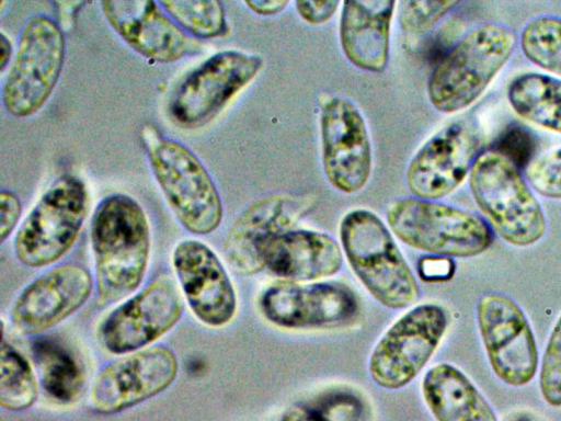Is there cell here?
I'll return each instance as SVG.
<instances>
[{
  "mask_svg": "<svg viewBox=\"0 0 561 421\" xmlns=\"http://www.w3.org/2000/svg\"><path fill=\"white\" fill-rule=\"evenodd\" d=\"M90 236L99 303L127 297L141 284L149 263L150 227L144 208L129 195H107L94 209Z\"/></svg>",
  "mask_w": 561,
  "mask_h": 421,
  "instance_id": "cell-1",
  "label": "cell"
},
{
  "mask_svg": "<svg viewBox=\"0 0 561 421\" xmlns=\"http://www.w3.org/2000/svg\"><path fill=\"white\" fill-rule=\"evenodd\" d=\"M516 44L515 33L499 23L467 33L430 76L427 94L433 107L453 114L473 104L510 60Z\"/></svg>",
  "mask_w": 561,
  "mask_h": 421,
  "instance_id": "cell-2",
  "label": "cell"
},
{
  "mask_svg": "<svg viewBox=\"0 0 561 421\" xmlns=\"http://www.w3.org/2000/svg\"><path fill=\"white\" fill-rule=\"evenodd\" d=\"M472 197L507 243L529 247L546 234L541 205L519 169L495 150L479 152L469 172Z\"/></svg>",
  "mask_w": 561,
  "mask_h": 421,
  "instance_id": "cell-3",
  "label": "cell"
},
{
  "mask_svg": "<svg viewBox=\"0 0 561 421\" xmlns=\"http://www.w3.org/2000/svg\"><path fill=\"white\" fill-rule=\"evenodd\" d=\"M340 240L360 283L380 304L402 309L419 298V286L389 229L368 209L347 213Z\"/></svg>",
  "mask_w": 561,
  "mask_h": 421,
  "instance_id": "cell-4",
  "label": "cell"
},
{
  "mask_svg": "<svg viewBox=\"0 0 561 421\" xmlns=\"http://www.w3.org/2000/svg\"><path fill=\"white\" fill-rule=\"evenodd\" d=\"M387 221L402 242L437 255L471 258L493 242L492 228L481 216L430 200L394 201L387 210Z\"/></svg>",
  "mask_w": 561,
  "mask_h": 421,
  "instance_id": "cell-5",
  "label": "cell"
},
{
  "mask_svg": "<svg viewBox=\"0 0 561 421\" xmlns=\"http://www.w3.org/2000/svg\"><path fill=\"white\" fill-rule=\"evenodd\" d=\"M89 206L84 182L72 174L55 180L20 226L14 253L27 268H44L59 261L72 248Z\"/></svg>",
  "mask_w": 561,
  "mask_h": 421,
  "instance_id": "cell-6",
  "label": "cell"
},
{
  "mask_svg": "<svg viewBox=\"0 0 561 421\" xmlns=\"http://www.w3.org/2000/svg\"><path fill=\"white\" fill-rule=\"evenodd\" d=\"M148 159L152 174L181 225L191 234L209 235L221 224L218 189L201 159L184 144L156 140Z\"/></svg>",
  "mask_w": 561,
  "mask_h": 421,
  "instance_id": "cell-7",
  "label": "cell"
},
{
  "mask_svg": "<svg viewBox=\"0 0 561 421\" xmlns=\"http://www.w3.org/2000/svg\"><path fill=\"white\" fill-rule=\"evenodd\" d=\"M65 56L60 26L43 14L28 19L1 91L3 106L11 116L30 117L46 104L59 80Z\"/></svg>",
  "mask_w": 561,
  "mask_h": 421,
  "instance_id": "cell-8",
  "label": "cell"
},
{
  "mask_svg": "<svg viewBox=\"0 0 561 421\" xmlns=\"http://www.w3.org/2000/svg\"><path fill=\"white\" fill-rule=\"evenodd\" d=\"M260 56L240 50L218 52L179 83L169 101V116L185 129L214 121L230 101L259 75Z\"/></svg>",
  "mask_w": 561,
  "mask_h": 421,
  "instance_id": "cell-9",
  "label": "cell"
},
{
  "mask_svg": "<svg viewBox=\"0 0 561 421\" xmlns=\"http://www.w3.org/2000/svg\"><path fill=\"white\" fill-rule=\"evenodd\" d=\"M448 327L446 310L422 304L405 312L385 332L369 359L371 379L381 388L411 383L438 348Z\"/></svg>",
  "mask_w": 561,
  "mask_h": 421,
  "instance_id": "cell-10",
  "label": "cell"
},
{
  "mask_svg": "<svg viewBox=\"0 0 561 421\" xmlns=\"http://www.w3.org/2000/svg\"><path fill=\"white\" fill-rule=\"evenodd\" d=\"M479 332L492 371L504 384L522 387L538 368V350L529 321L510 297L492 293L477 305Z\"/></svg>",
  "mask_w": 561,
  "mask_h": 421,
  "instance_id": "cell-11",
  "label": "cell"
},
{
  "mask_svg": "<svg viewBox=\"0 0 561 421\" xmlns=\"http://www.w3.org/2000/svg\"><path fill=\"white\" fill-rule=\"evenodd\" d=\"M183 300L176 284L160 276L112 310L99 328L103 346L124 355L147 348L181 319Z\"/></svg>",
  "mask_w": 561,
  "mask_h": 421,
  "instance_id": "cell-12",
  "label": "cell"
},
{
  "mask_svg": "<svg viewBox=\"0 0 561 421\" xmlns=\"http://www.w3.org/2000/svg\"><path fill=\"white\" fill-rule=\"evenodd\" d=\"M178 371L175 354L163 345L124 354L99 372L91 387L90 405L101 414L122 412L164 391Z\"/></svg>",
  "mask_w": 561,
  "mask_h": 421,
  "instance_id": "cell-13",
  "label": "cell"
},
{
  "mask_svg": "<svg viewBox=\"0 0 561 421\" xmlns=\"http://www.w3.org/2000/svg\"><path fill=\"white\" fill-rule=\"evenodd\" d=\"M320 128L327 180L342 193L359 192L373 167L370 139L360 112L348 99L332 96L322 105Z\"/></svg>",
  "mask_w": 561,
  "mask_h": 421,
  "instance_id": "cell-14",
  "label": "cell"
},
{
  "mask_svg": "<svg viewBox=\"0 0 561 421\" xmlns=\"http://www.w3.org/2000/svg\"><path fill=\"white\" fill-rule=\"evenodd\" d=\"M260 309L270 322L280 328L328 329L353 322L359 303L344 284L282 282L264 291Z\"/></svg>",
  "mask_w": 561,
  "mask_h": 421,
  "instance_id": "cell-15",
  "label": "cell"
},
{
  "mask_svg": "<svg viewBox=\"0 0 561 421\" xmlns=\"http://www.w3.org/2000/svg\"><path fill=\"white\" fill-rule=\"evenodd\" d=\"M102 13L117 36L148 60L170 64L203 50L154 1L105 0Z\"/></svg>",
  "mask_w": 561,
  "mask_h": 421,
  "instance_id": "cell-16",
  "label": "cell"
},
{
  "mask_svg": "<svg viewBox=\"0 0 561 421\" xmlns=\"http://www.w3.org/2000/svg\"><path fill=\"white\" fill-rule=\"evenodd\" d=\"M309 208L310 200L289 194H273L252 203L234 220L225 239L224 255L229 268L244 276L261 272L270 241L289 230Z\"/></svg>",
  "mask_w": 561,
  "mask_h": 421,
  "instance_id": "cell-17",
  "label": "cell"
},
{
  "mask_svg": "<svg viewBox=\"0 0 561 421\" xmlns=\"http://www.w3.org/2000/svg\"><path fill=\"white\" fill-rule=\"evenodd\" d=\"M176 278L195 317L218 328L236 315L237 296L230 277L217 254L204 242H179L172 254Z\"/></svg>",
  "mask_w": 561,
  "mask_h": 421,
  "instance_id": "cell-18",
  "label": "cell"
},
{
  "mask_svg": "<svg viewBox=\"0 0 561 421\" xmlns=\"http://www.w3.org/2000/svg\"><path fill=\"white\" fill-rule=\"evenodd\" d=\"M92 289V275L83 266H55L22 291L13 304L11 321L24 334L41 333L79 310Z\"/></svg>",
  "mask_w": 561,
  "mask_h": 421,
  "instance_id": "cell-19",
  "label": "cell"
},
{
  "mask_svg": "<svg viewBox=\"0 0 561 421\" xmlns=\"http://www.w3.org/2000/svg\"><path fill=\"white\" fill-rule=\"evenodd\" d=\"M473 130L454 123L428 139L407 171L409 190L422 200L435 201L453 193L470 172L478 152Z\"/></svg>",
  "mask_w": 561,
  "mask_h": 421,
  "instance_id": "cell-20",
  "label": "cell"
},
{
  "mask_svg": "<svg viewBox=\"0 0 561 421\" xmlns=\"http://www.w3.org/2000/svg\"><path fill=\"white\" fill-rule=\"evenodd\" d=\"M391 0H351L342 3L340 42L348 61L360 70L387 67L394 8Z\"/></svg>",
  "mask_w": 561,
  "mask_h": 421,
  "instance_id": "cell-21",
  "label": "cell"
},
{
  "mask_svg": "<svg viewBox=\"0 0 561 421\" xmlns=\"http://www.w3.org/2000/svg\"><path fill=\"white\" fill-rule=\"evenodd\" d=\"M343 253L330 236L313 230H287L264 251L265 268L290 282L317 281L336 274Z\"/></svg>",
  "mask_w": 561,
  "mask_h": 421,
  "instance_id": "cell-22",
  "label": "cell"
},
{
  "mask_svg": "<svg viewBox=\"0 0 561 421\" xmlns=\"http://www.w3.org/2000/svg\"><path fill=\"white\" fill-rule=\"evenodd\" d=\"M422 395L437 421H499L474 384L451 364L439 363L426 372Z\"/></svg>",
  "mask_w": 561,
  "mask_h": 421,
  "instance_id": "cell-23",
  "label": "cell"
},
{
  "mask_svg": "<svg viewBox=\"0 0 561 421\" xmlns=\"http://www.w3.org/2000/svg\"><path fill=\"white\" fill-rule=\"evenodd\" d=\"M507 100L522 118L561 134V79L526 72L507 87Z\"/></svg>",
  "mask_w": 561,
  "mask_h": 421,
  "instance_id": "cell-24",
  "label": "cell"
},
{
  "mask_svg": "<svg viewBox=\"0 0 561 421\" xmlns=\"http://www.w3.org/2000/svg\"><path fill=\"white\" fill-rule=\"evenodd\" d=\"M33 355L47 395L61 403L73 401L82 389L83 376L72 355L48 339L34 343Z\"/></svg>",
  "mask_w": 561,
  "mask_h": 421,
  "instance_id": "cell-25",
  "label": "cell"
},
{
  "mask_svg": "<svg viewBox=\"0 0 561 421\" xmlns=\"http://www.w3.org/2000/svg\"><path fill=\"white\" fill-rule=\"evenodd\" d=\"M37 396V380L30 362L2 338L0 406L9 411H23L35 403Z\"/></svg>",
  "mask_w": 561,
  "mask_h": 421,
  "instance_id": "cell-26",
  "label": "cell"
},
{
  "mask_svg": "<svg viewBox=\"0 0 561 421\" xmlns=\"http://www.w3.org/2000/svg\"><path fill=\"white\" fill-rule=\"evenodd\" d=\"M163 11L188 35L209 39L227 34L222 3L215 0L158 1Z\"/></svg>",
  "mask_w": 561,
  "mask_h": 421,
  "instance_id": "cell-27",
  "label": "cell"
},
{
  "mask_svg": "<svg viewBox=\"0 0 561 421\" xmlns=\"http://www.w3.org/2000/svg\"><path fill=\"white\" fill-rule=\"evenodd\" d=\"M519 46L530 62L561 77V18L531 19L520 32Z\"/></svg>",
  "mask_w": 561,
  "mask_h": 421,
  "instance_id": "cell-28",
  "label": "cell"
},
{
  "mask_svg": "<svg viewBox=\"0 0 561 421\" xmlns=\"http://www.w3.org/2000/svg\"><path fill=\"white\" fill-rule=\"evenodd\" d=\"M539 388L551 407H561V315L547 343L539 372Z\"/></svg>",
  "mask_w": 561,
  "mask_h": 421,
  "instance_id": "cell-29",
  "label": "cell"
},
{
  "mask_svg": "<svg viewBox=\"0 0 561 421\" xmlns=\"http://www.w3.org/2000/svg\"><path fill=\"white\" fill-rule=\"evenodd\" d=\"M459 4L458 1L404 0L400 5V24L407 34H421L435 25Z\"/></svg>",
  "mask_w": 561,
  "mask_h": 421,
  "instance_id": "cell-30",
  "label": "cell"
},
{
  "mask_svg": "<svg viewBox=\"0 0 561 421\" xmlns=\"http://www.w3.org/2000/svg\"><path fill=\"white\" fill-rule=\"evenodd\" d=\"M525 179L541 196L561 200V147L534 158L525 168Z\"/></svg>",
  "mask_w": 561,
  "mask_h": 421,
  "instance_id": "cell-31",
  "label": "cell"
},
{
  "mask_svg": "<svg viewBox=\"0 0 561 421\" xmlns=\"http://www.w3.org/2000/svg\"><path fill=\"white\" fill-rule=\"evenodd\" d=\"M535 148L534 135L525 127L514 125L502 133L493 150L519 169L534 160Z\"/></svg>",
  "mask_w": 561,
  "mask_h": 421,
  "instance_id": "cell-32",
  "label": "cell"
},
{
  "mask_svg": "<svg viewBox=\"0 0 561 421\" xmlns=\"http://www.w3.org/2000/svg\"><path fill=\"white\" fill-rule=\"evenodd\" d=\"M456 271L453 258L437 254L425 255L417 263V274L425 282H447Z\"/></svg>",
  "mask_w": 561,
  "mask_h": 421,
  "instance_id": "cell-33",
  "label": "cell"
},
{
  "mask_svg": "<svg viewBox=\"0 0 561 421\" xmlns=\"http://www.w3.org/2000/svg\"><path fill=\"white\" fill-rule=\"evenodd\" d=\"M22 214V205L19 197L11 191L0 192V242L11 236Z\"/></svg>",
  "mask_w": 561,
  "mask_h": 421,
  "instance_id": "cell-34",
  "label": "cell"
},
{
  "mask_svg": "<svg viewBox=\"0 0 561 421\" xmlns=\"http://www.w3.org/2000/svg\"><path fill=\"white\" fill-rule=\"evenodd\" d=\"M340 1L336 0H309L296 1V10L299 15L311 24H321L329 21L337 10Z\"/></svg>",
  "mask_w": 561,
  "mask_h": 421,
  "instance_id": "cell-35",
  "label": "cell"
},
{
  "mask_svg": "<svg viewBox=\"0 0 561 421\" xmlns=\"http://www.w3.org/2000/svg\"><path fill=\"white\" fill-rule=\"evenodd\" d=\"M279 421H333L321 411L308 406L294 405L287 408Z\"/></svg>",
  "mask_w": 561,
  "mask_h": 421,
  "instance_id": "cell-36",
  "label": "cell"
},
{
  "mask_svg": "<svg viewBox=\"0 0 561 421\" xmlns=\"http://www.w3.org/2000/svg\"><path fill=\"white\" fill-rule=\"evenodd\" d=\"M244 4L259 15H274L282 12L288 4L284 0H251L244 1Z\"/></svg>",
  "mask_w": 561,
  "mask_h": 421,
  "instance_id": "cell-37",
  "label": "cell"
},
{
  "mask_svg": "<svg viewBox=\"0 0 561 421\" xmlns=\"http://www.w3.org/2000/svg\"><path fill=\"white\" fill-rule=\"evenodd\" d=\"M12 56V44L5 34L0 33V70L4 71Z\"/></svg>",
  "mask_w": 561,
  "mask_h": 421,
  "instance_id": "cell-38",
  "label": "cell"
},
{
  "mask_svg": "<svg viewBox=\"0 0 561 421\" xmlns=\"http://www.w3.org/2000/svg\"><path fill=\"white\" fill-rule=\"evenodd\" d=\"M513 421H535V420L527 414H522V416L517 417L516 419H514Z\"/></svg>",
  "mask_w": 561,
  "mask_h": 421,
  "instance_id": "cell-39",
  "label": "cell"
}]
</instances>
